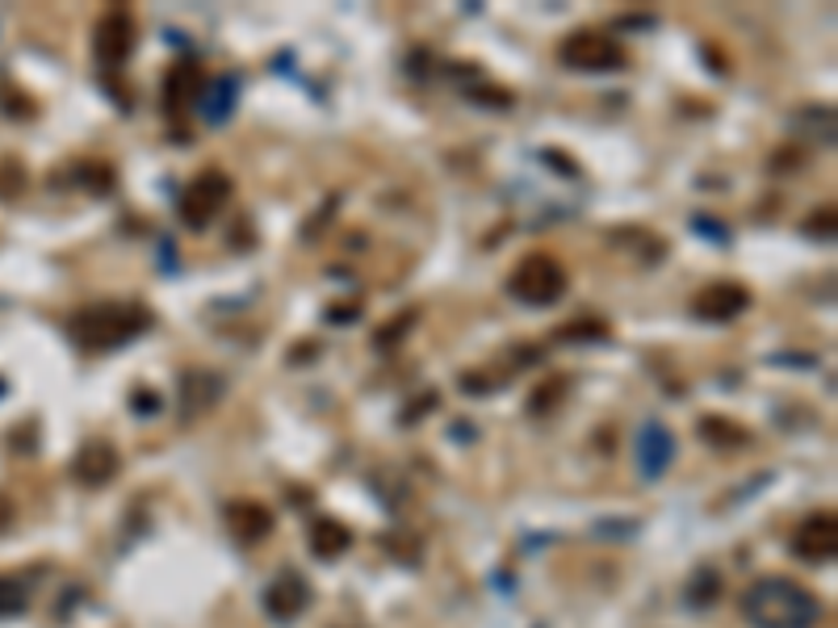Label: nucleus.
<instances>
[{
	"label": "nucleus",
	"instance_id": "nucleus-1",
	"mask_svg": "<svg viewBox=\"0 0 838 628\" xmlns=\"http://www.w3.org/2000/svg\"><path fill=\"white\" fill-rule=\"evenodd\" d=\"M742 620L751 628H817L822 600L792 578H755L742 591Z\"/></svg>",
	"mask_w": 838,
	"mask_h": 628
},
{
	"label": "nucleus",
	"instance_id": "nucleus-2",
	"mask_svg": "<svg viewBox=\"0 0 838 628\" xmlns=\"http://www.w3.org/2000/svg\"><path fill=\"white\" fill-rule=\"evenodd\" d=\"M152 327V315L139 301H93L68 319V340L84 352H114Z\"/></svg>",
	"mask_w": 838,
	"mask_h": 628
},
{
	"label": "nucleus",
	"instance_id": "nucleus-3",
	"mask_svg": "<svg viewBox=\"0 0 838 628\" xmlns=\"http://www.w3.org/2000/svg\"><path fill=\"white\" fill-rule=\"evenodd\" d=\"M566 285H570L566 269L545 251L524 256L508 276V294L516 301H524V306H554V301H562Z\"/></svg>",
	"mask_w": 838,
	"mask_h": 628
},
{
	"label": "nucleus",
	"instance_id": "nucleus-4",
	"mask_svg": "<svg viewBox=\"0 0 838 628\" xmlns=\"http://www.w3.org/2000/svg\"><path fill=\"white\" fill-rule=\"evenodd\" d=\"M558 59L570 72L600 75V72H616V68L625 63V50H621V43L609 38L604 29H575V34L562 38Z\"/></svg>",
	"mask_w": 838,
	"mask_h": 628
},
{
	"label": "nucleus",
	"instance_id": "nucleus-5",
	"mask_svg": "<svg viewBox=\"0 0 838 628\" xmlns=\"http://www.w3.org/2000/svg\"><path fill=\"white\" fill-rule=\"evenodd\" d=\"M231 198V176L219 173V168H205L198 173L189 185H185V193L177 201V214L180 223L189 226V230H205V226L219 218V210L227 205Z\"/></svg>",
	"mask_w": 838,
	"mask_h": 628
},
{
	"label": "nucleus",
	"instance_id": "nucleus-6",
	"mask_svg": "<svg viewBox=\"0 0 838 628\" xmlns=\"http://www.w3.org/2000/svg\"><path fill=\"white\" fill-rule=\"evenodd\" d=\"M134 43H139V25H134V13L130 9H105L97 29H93V55L102 68H122L130 55H134Z\"/></svg>",
	"mask_w": 838,
	"mask_h": 628
},
{
	"label": "nucleus",
	"instance_id": "nucleus-7",
	"mask_svg": "<svg viewBox=\"0 0 838 628\" xmlns=\"http://www.w3.org/2000/svg\"><path fill=\"white\" fill-rule=\"evenodd\" d=\"M792 553H796L801 561H813V566L835 561V553H838L835 511H813V516H805V520L796 524V532H792Z\"/></svg>",
	"mask_w": 838,
	"mask_h": 628
},
{
	"label": "nucleus",
	"instance_id": "nucleus-8",
	"mask_svg": "<svg viewBox=\"0 0 838 628\" xmlns=\"http://www.w3.org/2000/svg\"><path fill=\"white\" fill-rule=\"evenodd\" d=\"M746 310H751V289L737 281H712L692 298V315L705 323H734Z\"/></svg>",
	"mask_w": 838,
	"mask_h": 628
},
{
	"label": "nucleus",
	"instance_id": "nucleus-9",
	"mask_svg": "<svg viewBox=\"0 0 838 628\" xmlns=\"http://www.w3.org/2000/svg\"><path fill=\"white\" fill-rule=\"evenodd\" d=\"M306 607H310V582H306L298 570H281V574L264 586V612H269V620L294 625Z\"/></svg>",
	"mask_w": 838,
	"mask_h": 628
},
{
	"label": "nucleus",
	"instance_id": "nucleus-10",
	"mask_svg": "<svg viewBox=\"0 0 838 628\" xmlns=\"http://www.w3.org/2000/svg\"><path fill=\"white\" fill-rule=\"evenodd\" d=\"M118 465H122V457H118V449L109 440H84V449L72 461V477H76L80 486H88V490H102V486L114 482Z\"/></svg>",
	"mask_w": 838,
	"mask_h": 628
},
{
	"label": "nucleus",
	"instance_id": "nucleus-11",
	"mask_svg": "<svg viewBox=\"0 0 838 628\" xmlns=\"http://www.w3.org/2000/svg\"><path fill=\"white\" fill-rule=\"evenodd\" d=\"M223 524L239 545H260L273 532V511L256 499H231L223 507Z\"/></svg>",
	"mask_w": 838,
	"mask_h": 628
},
{
	"label": "nucleus",
	"instance_id": "nucleus-12",
	"mask_svg": "<svg viewBox=\"0 0 838 628\" xmlns=\"http://www.w3.org/2000/svg\"><path fill=\"white\" fill-rule=\"evenodd\" d=\"M671 461H675V436H671V427H662V424L641 427V436H637V470H641V477H662L671 470Z\"/></svg>",
	"mask_w": 838,
	"mask_h": 628
},
{
	"label": "nucleus",
	"instance_id": "nucleus-13",
	"mask_svg": "<svg viewBox=\"0 0 838 628\" xmlns=\"http://www.w3.org/2000/svg\"><path fill=\"white\" fill-rule=\"evenodd\" d=\"M202 93H205V75L198 63L168 68V75H164V109H168V114H180L185 105H198Z\"/></svg>",
	"mask_w": 838,
	"mask_h": 628
},
{
	"label": "nucleus",
	"instance_id": "nucleus-14",
	"mask_svg": "<svg viewBox=\"0 0 838 628\" xmlns=\"http://www.w3.org/2000/svg\"><path fill=\"white\" fill-rule=\"evenodd\" d=\"M353 545V528L340 524V520H331V516H319L315 528H310V553L319 557V561H335V557H344Z\"/></svg>",
	"mask_w": 838,
	"mask_h": 628
},
{
	"label": "nucleus",
	"instance_id": "nucleus-15",
	"mask_svg": "<svg viewBox=\"0 0 838 628\" xmlns=\"http://www.w3.org/2000/svg\"><path fill=\"white\" fill-rule=\"evenodd\" d=\"M219 394H223V381L214 374H205V369H193V374L180 377V406H189V411L214 406Z\"/></svg>",
	"mask_w": 838,
	"mask_h": 628
},
{
	"label": "nucleus",
	"instance_id": "nucleus-16",
	"mask_svg": "<svg viewBox=\"0 0 838 628\" xmlns=\"http://www.w3.org/2000/svg\"><path fill=\"white\" fill-rule=\"evenodd\" d=\"M700 436L709 440V445H725V449H737V445H746L751 436H746V427L730 424V419H700Z\"/></svg>",
	"mask_w": 838,
	"mask_h": 628
},
{
	"label": "nucleus",
	"instance_id": "nucleus-17",
	"mask_svg": "<svg viewBox=\"0 0 838 628\" xmlns=\"http://www.w3.org/2000/svg\"><path fill=\"white\" fill-rule=\"evenodd\" d=\"M717 595H721V578L712 574V570H700V574L692 578V586H687V603H692V607H700V612L712 607Z\"/></svg>",
	"mask_w": 838,
	"mask_h": 628
},
{
	"label": "nucleus",
	"instance_id": "nucleus-18",
	"mask_svg": "<svg viewBox=\"0 0 838 628\" xmlns=\"http://www.w3.org/2000/svg\"><path fill=\"white\" fill-rule=\"evenodd\" d=\"M562 394H566V377H550V381H541V386L533 390L529 411H533V415H545V411H554V406H558Z\"/></svg>",
	"mask_w": 838,
	"mask_h": 628
},
{
	"label": "nucleus",
	"instance_id": "nucleus-19",
	"mask_svg": "<svg viewBox=\"0 0 838 628\" xmlns=\"http://www.w3.org/2000/svg\"><path fill=\"white\" fill-rule=\"evenodd\" d=\"M26 612V591L17 586V578L0 574V616H17Z\"/></svg>",
	"mask_w": 838,
	"mask_h": 628
},
{
	"label": "nucleus",
	"instance_id": "nucleus-20",
	"mask_svg": "<svg viewBox=\"0 0 838 628\" xmlns=\"http://www.w3.org/2000/svg\"><path fill=\"white\" fill-rule=\"evenodd\" d=\"M210 100H219V105H214V109H205V118H210V122H223V118L231 114V100H235V80H231V75H223Z\"/></svg>",
	"mask_w": 838,
	"mask_h": 628
},
{
	"label": "nucleus",
	"instance_id": "nucleus-21",
	"mask_svg": "<svg viewBox=\"0 0 838 628\" xmlns=\"http://www.w3.org/2000/svg\"><path fill=\"white\" fill-rule=\"evenodd\" d=\"M411 323H415V310H406L403 319H394L390 327H381V331H378V348H394V344H399V335H403Z\"/></svg>",
	"mask_w": 838,
	"mask_h": 628
},
{
	"label": "nucleus",
	"instance_id": "nucleus-22",
	"mask_svg": "<svg viewBox=\"0 0 838 628\" xmlns=\"http://www.w3.org/2000/svg\"><path fill=\"white\" fill-rule=\"evenodd\" d=\"M570 335H609V327L604 323H570V327H562L558 331V340H570Z\"/></svg>",
	"mask_w": 838,
	"mask_h": 628
},
{
	"label": "nucleus",
	"instance_id": "nucleus-23",
	"mask_svg": "<svg viewBox=\"0 0 838 628\" xmlns=\"http://www.w3.org/2000/svg\"><path fill=\"white\" fill-rule=\"evenodd\" d=\"M134 402H139V406H134V415H160V394H155V390L152 394L134 390Z\"/></svg>",
	"mask_w": 838,
	"mask_h": 628
},
{
	"label": "nucleus",
	"instance_id": "nucleus-24",
	"mask_svg": "<svg viewBox=\"0 0 838 628\" xmlns=\"http://www.w3.org/2000/svg\"><path fill=\"white\" fill-rule=\"evenodd\" d=\"M805 230H822L826 239L835 235V210H826V214H813L810 223H805Z\"/></svg>",
	"mask_w": 838,
	"mask_h": 628
}]
</instances>
